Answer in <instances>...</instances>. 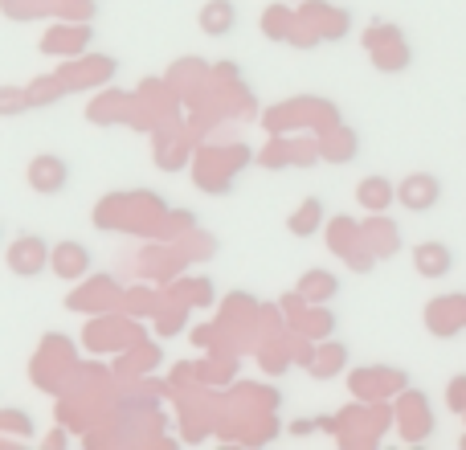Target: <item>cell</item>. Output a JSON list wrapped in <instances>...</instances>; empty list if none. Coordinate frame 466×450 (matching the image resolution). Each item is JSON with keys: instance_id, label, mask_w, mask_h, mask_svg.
Instances as JSON below:
<instances>
[{"instance_id": "6da1fadb", "label": "cell", "mask_w": 466, "mask_h": 450, "mask_svg": "<svg viewBox=\"0 0 466 450\" xmlns=\"http://www.w3.org/2000/svg\"><path fill=\"white\" fill-rule=\"evenodd\" d=\"M49 262H54V250H49V241L41 233H21L8 246V271L21 274V279H37Z\"/></svg>"}, {"instance_id": "7a4b0ae2", "label": "cell", "mask_w": 466, "mask_h": 450, "mask_svg": "<svg viewBox=\"0 0 466 450\" xmlns=\"http://www.w3.org/2000/svg\"><path fill=\"white\" fill-rule=\"evenodd\" d=\"M438 201H442V180L434 172H413L397 185V205L410 213H430Z\"/></svg>"}, {"instance_id": "3957f363", "label": "cell", "mask_w": 466, "mask_h": 450, "mask_svg": "<svg viewBox=\"0 0 466 450\" xmlns=\"http://www.w3.org/2000/svg\"><path fill=\"white\" fill-rule=\"evenodd\" d=\"M66 185H70V160L46 152V156H37V160L29 164V189L33 193L57 197V193H66Z\"/></svg>"}, {"instance_id": "277c9868", "label": "cell", "mask_w": 466, "mask_h": 450, "mask_svg": "<svg viewBox=\"0 0 466 450\" xmlns=\"http://www.w3.org/2000/svg\"><path fill=\"white\" fill-rule=\"evenodd\" d=\"M413 271L421 279H446L454 271V250L446 241H421L413 246Z\"/></svg>"}, {"instance_id": "5b68a950", "label": "cell", "mask_w": 466, "mask_h": 450, "mask_svg": "<svg viewBox=\"0 0 466 450\" xmlns=\"http://www.w3.org/2000/svg\"><path fill=\"white\" fill-rule=\"evenodd\" d=\"M201 29L209 33V37H229V33L238 29V5H233V0H209V5L201 8Z\"/></svg>"}, {"instance_id": "8992f818", "label": "cell", "mask_w": 466, "mask_h": 450, "mask_svg": "<svg viewBox=\"0 0 466 450\" xmlns=\"http://www.w3.org/2000/svg\"><path fill=\"white\" fill-rule=\"evenodd\" d=\"M356 201H360L369 213H385L389 205L397 201V189L389 185L385 177H364L360 189H356Z\"/></svg>"}, {"instance_id": "52a82bcc", "label": "cell", "mask_w": 466, "mask_h": 450, "mask_svg": "<svg viewBox=\"0 0 466 450\" xmlns=\"http://www.w3.org/2000/svg\"><path fill=\"white\" fill-rule=\"evenodd\" d=\"M86 266H90V258H86V250H82V241H62V246L54 250V271H62L66 279H78Z\"/></svg>"}, {"instance_id": "ba28073f", "label": "cell", "mask_w": 466, "mask_h": 450, "mask_svg": "<svg viewBox=\"0 0 466 450\" xmlns=\"http://www.w3.org/2000/svg\"><path fill=\"white\" fill-rule=\"evenodd\" d=\"M319 221H323V201H319V197H311V201H303L299 218H290V221H287V230H290V233H299V238H311V233L319 230Z\"/></svg>"}, {"instance_id": "9c48e42d", "label": "cell", "mask_w": 466, "mask_h": 450, "mask_svg": "<svg viewBox=\"0 0 466 450\" xmlns=\"http://www.w3.org/2000/svg\"><path fill=\"white\" fill-rule=\"evenodd\" d=\"M0 233H5V230H0Z\"/></svg>"}]
</instances>
